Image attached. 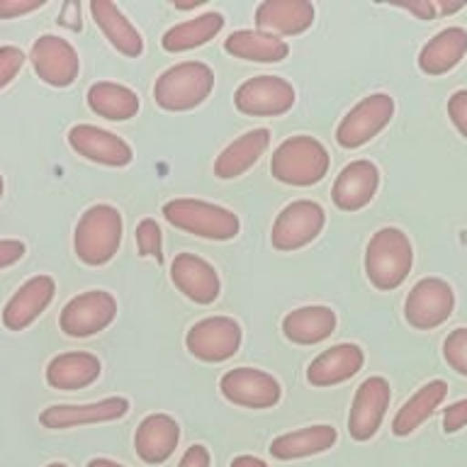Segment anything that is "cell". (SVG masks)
Wrapping results in <instances>:
<instances>
[{
  "label": "cell",
  "mask_w": 467,
  "mask_h": 467,
  "mask_svg": "<svg viewBox=\"0 0 467 467\" xmlns=\"http://www.w3.org/2000/svg\"><path fill=\"white\" fill-rule=\"evenodd\" d=\"M414 265L411 241L397 226H382L365 248V275L378 290H397Z\"/></svg>",
  "instance_id": "1"
},
{
  "label": "cell",
  "mask_w": 467,
  "mask_h": 467,
  "mask_svg": "<svg viewBox=\"0 0 467 467\" xmlns=\"http://www.w3.org/2000/svg\"><path fill=\"white\" fill-rule=\"evenodd\" d=\"M331 166L327 146L319 139L297 134V137L285 139L277 146L270 159V173L273 178L285 185H297V188H309L324 181Z\"/></svg>",
  "instance_id": "2"
},
{
  "label": "cell",
  "mask_w": 467,
  "mask_h": 467,
  "mask_svg": "<svg viewBox=\"0 0 467 467\" xmlns=\"http://www.w3.org/2000/svg\"><path fill=\"white\" fill-rule=\"evenodd\" d=\"M214 88V71L202 61H182L161 73L153 83V100L166 112H188L202 105Z\"/></svg>",
  "instance_id": "3"
},
{
  "label": "cell",
  "mask_w": 467,
  "mask_h": 467,
  "mask_svg": "<svg viewBox=\"0 0 467 467\" xmlns=\"http://www.w3.org/2000/svg\"><path fill=\"white\" fill-rule=\"evenodd\" d=\"M122 244V214L112 204H93L80 214L73 232V251L86 265H105Z\"/></svg>",
  "instance_id": "4"
},
{
  "label": "cell",
  "mask_w": 467,
  "mask_h": 467,
  "mask_svg": "<svg viewBox=\"0 0 467 467\" xmlns=\"http://www.w3.org/2000/svg\"><path fill=\"white\" fill-rule=\"evenodd\" d=\"M163 217L175 229L210 241H229L241 229L239 217L232 210L204 200H188V197L163 204Z\"/></svg>",
  "instance_id": "5"
},
{
  "label": "cell",
  "mask_w": 467,
  "mask_h": 467,
  "mask_svg": "<svg viewBox=\"0 0 467 467\" xmlns=\"http://www.w3.org/2000/svg\"><path fill=\"white\" fill-rule=\"evenodd\" d=\"M117 317V299L105 290H88L66 302L58 327L71 338H88L105 331Z\"/></svg>",
  "instance_id": "6"
},
{
  "label": "cell",
  "mask_w": 467,
  "mask_h": 467,
  "mask_svg": "<svg viewBox=\"0 0 467 467\" xmlns=\"http://www.w3.org/2000/svg\"><path fill=\"white\" fill-rule=\"evenodd\" d=\"M394 117V100L387 93H372L346 112L336 127V141L343 149H360L375 139Z\"/></svg>",
  "instance_id": "7"
},
{
  "label": "cell",
  "mask_w": 467,
  "mask_h": 467,
  "mask_svg": "<svg viewBox=\"0 0 467 467\" xmlns=\"http://www.w3.org/2000/svg\"><path fill=\"white\" fill-rule=\"evenodd\" d=\"M327 224V212L312 200H295L273 222L270 244L277 251H299L312 244Z\"/></svg>",
  "instance_id": "8"
},
{
  "label": "cell",
  "mask_w": 467,
  "mask_h": 467,
  "mask_svg": "<svg viewBox=\"0 0 467 467\" xmlns=\"http://www.w3.org/2000/svg\"><path fill=\"white\" fill-rule=\"evenodd\" d=\"M455 292L441 277H423L411 287L404 302V319L419 331H431L451 319Z\"/></svg>",
  "instance_id": "9"
},
{
  "label": "cell",
  "mask_w": 467,
  "mask_h": 467,
  "mask_svg": "<svg viewBox=\"0 0 467 467\" xmlns=\"http://www.w3.org/2000/svg\"><path fill=\"white\" fill-rule=\"evenodd\" d=\"M295 100V88L280 76H255L244 80L234 93L236 109L248 117H280L290 112Z\"/></svg>",
  "instance_id": "10"
},
{
  "label": "cell",
  "mask_w": 467,
  "mask_h": 467,
  "mask_svg": "<svg viewBox=\"0 0 467 467\" xmlns=\"http://www.w3.org/2000/svg\"><path fill=\"white\" fill-rule=\"evenodd\" d=\"M190 356L204 363H222L241 348V327L229 317H207L192 324L185 336Z\"/></svg>",
  "instance_id": "11"
},
{
  "label": "cell",
  "mask_w": 467,
  "mask_h": 467,
  "mask_svg": "<svg viewBox=\"0 0 467 467\" xmlns=\"http://www.w3.org/2000/svg\"><path fill=\"white\" fill-rule=\"evenodd\" d=\"M32 68L47 86L68 88L80 73L78 51L58 35H42L29 51Z\"/></svg>",
  "instance_id": "12"
},
{
  "label": "cell",
  "mask_w": 467,
  "mask_h": 467,
  "mask_svg": "<svg viewBox=\"0 0 467 467\" xmlns=\"http://www.w3.org/2000/svg\"><path fill=\"white\" fill-rule=\"evenodd\" d=\"M389 401H392V389H389V382L385 378L372 375V378L363 379L356 389V397H353L348 411L350 438L358 443L370 441L385 419Z\"/></svg>",
  "instance_id": "13"
},
{
  "label": "cell",
  "mask_w": 467,
  "mask_h": 467,
  "mask_svg": "<svg viewBox=\"0 0 467 467\" xmlns=\"http://www.w3.org/2000/svg\"><path fill=\"white\" fill-rule=\"evenodd\" d=\"M219 392L226 401L246 409H270L280 401V382L258 368H234L219 379Z\"/></svg>",
  "instance_id": "14"
},
{
  "label": "cell",
  "mask_w": 467,
  "mask_h": 467,
  "mask_svg": "<svg viewBox=\"0 0 467 467\" xmlns=\"http://www.w3.org/2000/svg\"><path fill=\"white\" fill-rule=\"evenodd\" d=\"M68 144L78 156L100 163V166L122 168L130 166L134 159L131 146L122 137H117L112 131L93 127V124H76L68 131Z\"/></svg>",
  "instance_id": "15"
},
{
  "label": "cell",
  "mask_w": 467,
  "mask_h": 467,
  "mask_svg": "<svg viewBox=\"0 0 467 467\" xmlns=\"http://www.w3.org/2000/svg\"><path fill=\"white\" fill-rule=\"evenodd\" d=\"M130 411V400L127 397H108V400L93 401V404H54L44 409L39 421L51 431L76 429V426H88V423L117 421Z\"/></svg>",
  "instance_id": "16"
},
{
  "label": "cell",
  "mask_w": 467,
  "mask_h": 467,
  "mask_svg": "<svg viewBox=\"0 0 467 467\" xmlns=\"http://www.w3.org/2000/svg\"><path fill=\"white\" fill-rule=\"evenodd\" d=\"M379 188V168L368 159L350 161L341 173L336 175L331 200L338 210L358 212L372 202Z\"/></svg>",
  "instance_id": "17"
},
{
  "label": "cell",
  "mask_w": 467,
  "mask_h": 467,
  "mask_svg": "<svg viewBox=\"0 0 467 467\" xmlns=\"http://www.w3.org/2000/svg\"><path fill=\"white\" fill-rule=\"evenodd\" d=\"M54 292H57L54 277H29L27 283L20 285V290L7 299L5 309H3V324H5V328H10V331H25L27 327H32L42 317L44 309L51 305Z\"/></svg>",
  "instance_id": "18"
},
{
  "label": "cell",
  "mask_w": 467,
  "mask_h": 467,
  "mask_svg": "<svg viewBox=\"0 0 467 467\" xmlns=\"http://www.w3.org/2000/svg\"><path fill=\"white\" fill-rule=\"evenodd\" d=\"M171 280L195 305H212L222 290L214 265L195 254L175 255L171 263Z\"/></svg>",
  "instance_id": "19"
},
{
  "label": "cell",
  "mask_w": 467,
  "mask_h": 467,
  "mask_svg": "<svg viewBox=\"0 0 467 467\" xmlns=\"http://www.w3.org/2000/svg\"><path fill=\"white\" fill-rule=\"evenodd\" d=\"M314 25L309 0H263L255 7V29L273 36L302 35Z\"/></svg>",
  "instance_id": "20"
},
{
  "label": "cell",
  "mask_w": 467,
  "mask_h": 467,
  "mask_svg": "<svg viewBox=\"0 0 467 467\" xmlns=\"http://www.w3.org/2000/svg\"><path fill=\"white\" fill-rule=\"evenodd\" d=\"M365 363V353L356 343H338L314 358L306 368V379L314 387H334L356 378Z\"/></svg>",
  "instance_id": "21"
},
{
  "label": "cell",
  "mask_w": 467,
  "mask_h": 467,
  "mask_svg": "<svg viewBox=\"0 0 467 467\" xmlns=\"http://www.w3.org/2000/svg\"><path fill=\"white\" fill-rule=\"evenodd\" d=\"M181 426L173 416L149 414L134 433V448L146 465H163L178 448Z\"/></svg>",
  "instance_id": "22"
},
{
  "label": "cell",
  "mask_w": 467,
  "mask_h": 467,
  "mask_svg": "<svg viewBox=\"0 0 467 467\" xmlns=\"http://www.w3.org/2000/svg\"><path fill=\"white\" fill-rule=\"evenodd\" d=\"M90 15L93 22L100 27L105 39L112 49L130 58H139L144 54V39L139 35V29L127 20V15L109 0H93L90 3Z\"/></svg>",
  "instance_id": "23"
},
{
  "label": "cell",
  "mask_w": 467,
  "mask_h": 467,
  "mask_svg": "<svg viewBox=\"0 0 467 467\" xmlns=\"http://www.w3.org/2000/svg\"><path fill=\"white\" fill-rule=\"evenodd\" d=\"M270 146V131L265 127L261 130H251L246 134H241L239 139H234L232 144L226 146L224 151L219 153L214 161V175L222 181H234L254 168L265 149Z\"/></svg>",
  "instance_id": "24"
},
{
  "label": "cell",
  "mask_w": 467,
  "mask_h": 467,
  "mask_svg": "<svg viewBox=\"0 0 467 467\" xmlns=\"http://www.w3.org/2000/svg\"><path fill=\"white\" fill-rule=\"evenodd\" d=\"M336 441H338V433H336L334 426L317 423V426H305V429L290 431V433L273 438L268 451L275 460L312 458V455H319V452H327L328 448H334Z\"/></svg>",
  "instance_id": "25"
},
{
  "label": "cell",
  "mask_w": 467,
  "mask_h": 467,
  "mask_svg": "<svg viewBox=\"0 0 467 467\" xmlns=\"http://www.w3.org/2000/svg\"><path fill=\"white\" fill-rule=\"evenodd\" d=\"M336 328V312L331 306L324 305H309L292 309L285 314L283 319V334L287 341L297 343V346H314L321 343L324 338L334 334Z\"/></svg>",
  "instance_id": "26"
},
{
  "label": "cell",
  "mask_w": 467,
  "mask_h": 467,
  "mask_svg": "<svg viewBox=\"0 0 467 467\" xmlns=\"http://www.w3.org/2000/svg\"><path fill=\"white\" fill-rule=\"evenodd\" d=\"M467 54V29L448 27L441 29L433 39L423 44L419 51V68L426 76H443L452 71Z\"/></svg>",
  "instance_id": "27"
},
{
  "label": "cell",
  "mask_w": 467,
  "mask_h": 467,
  "mask_svg": "<svg viewBox=\"0 0 467 467\" xmlns=\"http://www.w3.org/2000/svg\"><path fill=\"white\" fill-rule=\"evenodd\" d=\"M102 365L93 353H61L47 365V385L54 389H83L100 378Z\"/></svg>",
  "instance_id": "28"
},
{
  "label": "cell",
  "mask_w": 467,
  "mask_h": 467,
  "mask_svg": "<svg viewBox=\"0 0 467 467\" xmlns=\"http://www.w3.org/2000/svg\"><path fill=\"white\" fill-rule=\"evenodd\" d=\"M224 51L229 57L241 61H255V64H277L290 54V47L285 39L258 29H236L224 39Z\"/></svg>",
  "instance_id": "29"
},
{
  "label": "cell",
  "mask_w": 467,
  "mask_h": 467,
  "mask_svg": "<svg viewBox=\"0 0 467 467\" xmlns=\"http://www.w3.org/2000/svg\"><path fill=\"white\" fill-rule=\"evenodd\" d=\"M445 397H448V382H443V379H431V382H426L423 387H419V389L401 404L397 416H394V436L404 438L409 436V433H414V431L419 429L441 404H443Z\"/></svg>",
  "instance_id": "30"
},
{
  "label": "cell",
  "mask_w": 467,
  "mask_h": 467,
  "mask_svg": "<svg viewBox=\"0 0 467 467\" xmlns=\"http://www.w3.org/2000/svg\"><path fill=\"white\" fill-rule=\"evenodd\" d=\"M88 108L109 122H127L139 112V95L122 83L100 80L88 88Z\"/></svg>",
  "instance_id": "31"
},
{
  "label": "cell",
  "mask_w": 467,
  "mask_h": 467,
  "mask_svg": "<svg viewBox=\"0 0 467 467\" xmlns=\"http://www.w3.org/2000/svg\"><path fill=\"white\" fill-rule=\"evenodd\" d=\"M224 27V17L219 13H204L195 20H185L181 25H175L163 35L161 39V47L168 51V54H182V51L197 49V47H202L210 39L222 32Z\"/></svg>",
  "instance_id": "32"
},
{
  "label": "cell",
  "mask_w": 467,
  "mask_h": 467,
  "mask_svg": "<svg viewBox=\"0 0 467 467\" xmlns=\"http://www.w3.org/2000/svg\"><path fill=\"white\" fill-rule=\"evenodd\" d=\"M443 358L452 370L467 378V328L460 327L443 341Z\"/></svg>",
  "instance_id": "33"
},
{
  "label": "cell",
  "mask_w": 467,
  "mask_h": 467,
  "mask_svg": "<svg viewBox=\"0 0 467 467\" xmlns=\"http://www.w3.org/2000/svg\"><path fill=\"white\" fill-rule=\"evenodd\" d=\"M137 248L139 255H144V258H156V261H163V255H161V226L153 222V219H141L137 224Z\"/></svg>",
  "instance_id": "34"
},
{
  "label": "cell",
  "mask_w": 467,
  "mask_h": 467,
  "mask_svg": "<svg viewBox=\"0 0 467 467\" xmlns=\"http://www.w3.org/2000/svg\"><path fill=\"white\" fill-rule=\"evenodd\" d=\"M25 54L17 47H0V90L5 86H10L15 80V76L20 73V68L25 66Z\"/></svg>",
  "instance_id": "35"
},
{
  "label": "cell",
  "mask_w": 467,
  "mask_h": 467,
  "mask_svg": "<svg viewBox=\"0 0 467 467\" xmlns=\"http://www.w3.org/2000/svg\"><path fill=\"white\" fill-rule=\"evenodd\" d=\"M448 117L455 124V130L467 139V90H455L448 98Z\"/></svg>",
  "instance_id": "36"
},
{
  "label": "cell",
  "mask_w": 467,
  "mask_h": 467,
  "mask_svg": "<svg viewBox=\"0 0 467 467\" xmlns=\"http://www.w3.org/2000/svg\"><path fill=\"white\" fill-rule=\"evenodd\" d=\"M47 5V0H0V20H13L39 10Z\"/></svg>",
  "instance_id": "37"
},
{
  "label": "cell",
  "mask_w": 467,
  "mask_h": 467,
  "mask_svg": "<svg viewBox=\"0 0 467 467\" xmlns=\"http://www.w3.org/2000/svg\"><path fill=\"white\" fill-rule=\"evenodd\" d=\"M467 426V400H460L443 409V431L445 433H458Z\"/></svg>",
  "instance_id": "38"
},
{
  "label": "cell",
  "mask_w": 467,
  "mask_h": 467,
  "mask_svg": "<svg viewBox=\"0 0 467 467\" xmlns=\"http://www.w3.org/2000/svg\"><path fill=\"white\" fill-rule=\"evenodd\" d=\"M25 255V244L17 239H0V270L10 268Z\"/></svg>",
  "instance_id": "39"
},
{
  "label": "cell",
  "mask_w": 467,
  "mask_h": 467,
  "mask_svg": "<svg viewBox=\"0 0 467 467\" xmlns=\"http://www.w3.org/2000/svg\"><path fill=\"white\" fill-rule=\"evenodd\" d=\"M212 465V455L204 445H190L188 451L182 452L181 462L178 467H210Z\"/></svg>",
  "instance_id": "40"
},
{
  "label": "cell",
  "mask_w": 467,
  "mask_h": 467,
  "mask_svg": "<svg viewBox=\"0 0 467 467\" xmlns=\"http://www.w3.org/2000/svg\"><path fill=\"white\" fill-rule=\"evenodd\" d=\"M397 10H404V13L416 15L419 20H436V5H433V0H414V3H394Z\"/></svg>",
  "instance_id": "41"
},
{
  "label": "cell",
  "mask_w": 467,
  "mask_h": 467,
  "mask_svg": "<svg viewBox=\"0 0 467 467\" xmlns=\"http://www.w3.org/2000/svg\"><path fill=\"white\" fill-rule=\"evenodd\" d=\"M58 22H61V25H66L68 29H73V32H80V27H83V22H80V3H76V0L66 3L64 10H61V17H58Z\"/></svg>",
  "instance_id": "42"
},
{
  "label": "cell",
  "mask_w": 467,
  "mask_h": 467,
  "mask_svg": "<svg viewBox=\"0 0 467 467\" xmlns=\"http://www.w3.org/2000/svg\"><path fill=\"white\" fill-rule=\"evenodd\" d=\"M229 467H268V462H263V460L255 458V455H236V458L229 462Z\"/></svg>",
  "instance_id": "43"
},
{
  "label": "cell",
  "mask_w": 467,
  "mask_h": 467,
  "mask_svg": "<svg viewBox=\"0 0 467 467\" xmlns=\"http://www.w3.org/2000/svg\"><path fill=\"white\" fill-rule=\"evenodd\" d=\"M433 5H436L438 15H452V13H460L467 3H433Z\"/></svg>",
  "instance_id": "44"
},
{
  "label": "cell",
  "mask_w": 467,
  "mask_h": 467,
  "mask_svg": "<svg viewBox=\"0 0 467 467\" xmlns=\"http://www.w3.org/2000/svg\"><path fill=\"white\" fill-rule=\"evenodd\" d=\"M86 467H127V465H119V462H115V460H109V458H93Z\"/></svg>",
  "instance_id": "45"
},
{
  "label": "cell",
  "mask_w": 467,
  "mask_h": 467,
  "mask_svg": "<svg viewBox=\"0 0 467 467\" xmlns=\"http://www.w3.org/2000/svg\"><path fill=\"white\" fill-rule=\"evenodd\" d=\"M178 10H192V7L197 5H204V0H192V3H173Z\"/></svg>",
  "instance_id": "46"
},
{
  "label": "cell",
  "mask_w": 467,
  "mask_h": 467,
  "mask_svg": "<svg viewBox=\"0 0 467 467\" xmlns=\"http://www.w3.org/2000/svg\"><path fill=\"white\" fill-rule=\"evenodd\" d=\"M47 467H68V465H66V462H49Z\"/></svg>",
  "instance_id": "47"
},
{
  "label": "cell",
  "mask_w": 467,
  "mask_h": 467,
  "mask_svg": "<svg viewBox=\"0 0 467 467\" xmlns=\"http://www.w3.org/2000/svg\"><path fill=\"white\" fill-rule=\"evenodd\" d=\"M3 188H5V182H3V175H0V200H3Z\"/></svg>",
  "instance_id": "48"
}]
</instances>
